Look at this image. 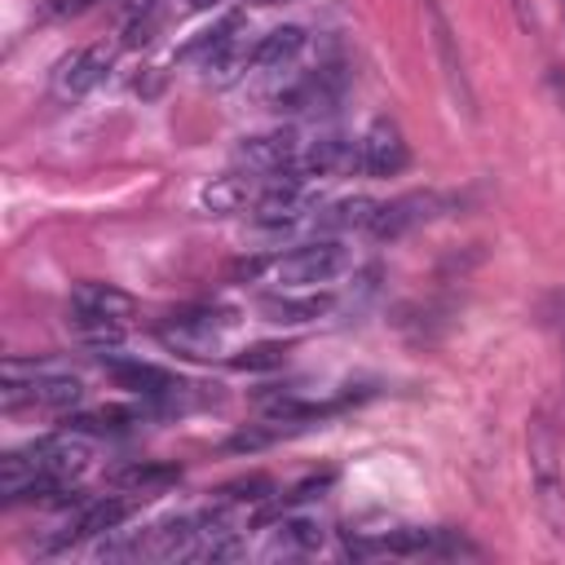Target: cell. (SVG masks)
Returning a JSON list of instances; mask_svg holds the SVG:
<instances>
[{
    "instance_id": "6da1fadb",
    "label": "cell",
    "mask_w": 565,
    "mask_h": 565,
    "mask_svg": "<svg viewBox=\"0 0 565 565\" xmlns=\"http://www.w3.org/2000/svg\"><path fill=\"white\" fill-rule=\"evenodd\" d=\"M525 446H530V481H534L539 516L552 539H565V463H561V441H556V428L547 424V415L530 419Z\"/></svg>"
},
{
    "instance_id": "7a4b0ae2",
    "label": "cell",
    "mask_w": 565,
    "mask_h": 565,
    "mask_svg": "<svg viewBox=\"0 0 565 565\" xmlns=\"http://www.w3.org/2000/svg\"><path fill=\"white\" fill-rule=\"evenodd\" d=\"M230 322H234L230 309H185V313H172L159 327V340H163V349H172L181 358L207 362V358L221 353V335H225Z\"/></svg>"
},
{
    "instance_id": "3957f363",
    "label": "cell",
    "mask_w": 565,
    "mask_h": 565,
    "mask_svg": "<svg viewBox=\"0 0 565 565\" xmlns=\"http://www.w3.org/2000/svg\"><path fill=\"white\" fill-rule=\"evenodd\" d=\"M344 269H349V247L340 238H313V243L278 256L269 274L282 287H318V282H331Z\"/></svg>"
},
{
    "instance_id": "277c9868",
    "label": "cell",
    "mask_w": 565,
    "mask_h": 565,
    "mask_svg": "<svg viewBox=\"0 0 565 565\" xmlns=\"http://www.w3.org/2000/svg\"><path fill=\"white\" fill-rule=\"evenodd\" d=\"M344 88H349L344 66L340 62H327V66L305 71L287 88H278L274 93V110H282V115H327V110H335V102L344 97Z\"/></svg>"
},
{
    "instance_id": "5b68a950",
    "label": "cell",
    "mask_w": 565,
    "mask_h": 565,
    "mask_svg": "<svg viewBox=\"0 0 565 565\" xmlns=\"http://www.w3.org/2000/svg\"><path fill=\"white\" fill-rule=\"evenodd\" d=\"M0 402L13 411V406H49V411H71L84 402V384L66 371H57L53 362H44L35 375H22V380H4L0 388Z\"/></svg>"
},
{
    "instance_id": "8992f818",
    "label": "cell",
    "mask_w": 565,
    "mask_h": 565,
    "mask_svg": "<svg viewBox=\"0 0 565 565\" xmlns=\"http://www.w3.org/2000/svg\"><path fill=\"white\" fill-rule=\"evenodd\" d=\"M424 26H428V44H433V53H437V66H441V79H446L450 97L459 102V110H463L468 119H477V93H472V84H468V71H463L455 31H450L446 13L437 9V0H424Z\"/></svg>"
},
{
    "instance_id": "52a82bcc",
    "label": "cell",
    "mask_w": 565,
    "mask_h": 565,
    "mask_svg": "<svg viewBox=\"0 0 565 565\" xmlns=\"http://www.w3.org/2000/svg\"><path fill=\"white\" fill-rule=\"evenodd\" d=\"M309 212H318V199L305 190V181H287V177L260 181V194H256V203H252V216H256V225H265V230L300 225Z\"/></svg>"
},
{
    "instance_id": "ba28073f",
    "label": "cell",
    "mask_w": 565,
    "mask_h": 565,
    "mask_svg": "<svg viewBox=\"0 0 565 565\" xmlns=\"http://www.w3.org/2000/svg\"><path fill=\"white\" fill-rule=\"evenodd\" d=\"M300 150H305V141H300L291 128H274V132L243 137L238 150H234V159H238L252 177L269 181V177H278V172H291L296 159H300Z\"/></svg>"
},
{
    "instance_id": "9c48e42d",
    "label": "cell",
    "mask_w": 565,
    "mask_h": 565,
    "mask_svg": "<svg viewBox=\"0 0 565 565\" xmlns=\"http://www.w3.org/2000/svg\"><path fill=\"white\" fill-rule=\"evenodd\" d=\"M31 463L49 477H62V481H75L88 472L93 463V441L79 433V428H66V433H49V437H35L26 446Z\"/></svg>"
},
{
    "instance_id": "30bf717a",
    "label": "cell",
    "mask_w": 565,
    "mask_h": 565,
    "mask_svg": "<svg viewBox=\"0 0 565 565\" xmlns=\"http://www.w3.org/2000/svg\"><path fill=\"white\" fill-rule=\"evenodd\" d=\"M349 168H362V150H358V141H349V137H340V132H322V137H313L305 150H300V159H296V168L291 172H278V177H291V181H322V177H340V172H349Z\"/></svg>"
},
{
    "instance_id": "8fae6325",
    "label": "cell",
    "mask_w": 565,
    "mask_h": 565,
    "mask_svg": "<svg viewBox=\"0 0 565 565\" xmlns=\"http://www.w3.org/2000/svg\"><path fill=\"white\" fill-rule=\"evenodd\" d=\"M110 62H115V53H110L106 44L66 53V57L53 66V97H57V102H79L84 93H93V88L110 75Z\"/></svg>"
},
{
    "instance_id": "7c38bea8",
    "label": "cell",
    "mask_w": 565,
    "mask_h": 565,
    "mask_svg": "<svg viewBox=\"0 0 565 565\" xmlns=\"http://www.w3.org/2000/svg\"><path fill=\"white\" fill-rule=\"evenodd\" d=\"M358 150H362V172L366 177H397L406 168V141H402V128L393 119H375L362 132Z\"/></svg>"
},
{
    "instance_id": "4fadbf2b",
    "label": "cell",
    "mask_w": 565,
    "mask_h": 565,
    "mask_svg": "<svg viewBox=\"0 0 565 565\" xmlns=\"http://www.w3.org/2000/svg\"><path fill=\"white\" fill-rule=\"evenodd\" d=\"M437 207H441V199H437L433 190L402 194V199H393V203H380V212H375V221H371V234H375V238H402V234H411L415 225H424L428 216H437Z\"/></svg>"
},
{
    "instance_id": "5bb4252c",
    "label": "cell",
    "mask_w": 565,
    "mask_h": 565,
    "mask_svg": "<svg viewBox=\"0 0 565 565\" xmlns=\"http://www.w3.org/2000/svg\"><path fill=\"white\" fill-rule=\"evenodd\" d=\"M110 380L128 393H141V397H177L185 388L172 371L150 366V362H110Z\"/></svg>"
},
{
    "instance_id": "9a60e30c",
    "label": "cell",
    "mask_w": 565,
    "mask_h": 565,
    "mask_svg": "<svg viewBox=\"0 0 565 565\" xmlns=\"http://www.w3.org/2000/svg\"><path fill=\"white\" fill-rule=\"evenodd\" d=\"M256 194H260V177H252V172H247V177H216V181L203 185L199 203H203V212H212V216H230V212L252 207Z\"/></svg>"
},
{
    "instance_id": "2e32d148",
    "label": "cell",
    "mask_w": 565,
    "mask_h": 565,
    "mask_svg": "<svg viewBox=\"0 0 565 565\" xmlns=\"http://www.w3.org/2000/svg\"><path fill=\"white\" fill-rule=\"evenodd\" d=\"M238 35H247V22H243V13H225L216 26H207V31H199V35H190L181 49H177V62H185V66H203L212 53H221L230 40H238Z\"/></svg>"
},
{
    "instance_id": "e0dca14e",
    "label": "cell",
    "mask_w": 565,
    "mask_h": 565,
    "mask_svg": "<svg viewBox=\"0 0 565 565\" xmlns=\"http://www.w3.org/2000/svg\"><path fill=\"white\" fill-rule=\"evenodd\" d=\"M66 327H71V340L79 349H88V353H106V349L124 344V322L106 318V313H93V309H75Z\"/></svg>"
},
{
    "instance_id": "ac0fdd59",
    "label": "cell",
    "mask_w": 565,
    "mask_h": 565,
    "mask_svg": "<svg viewBox=\"0 0 565 565\" xmlns=\"http://www.w3.org/2000/svg\"><path fill=\"white\" fill-rule=\"evenodd\" d=\"M300 49H305V31H300V26H274L269 35H260V40L252 44V66H260V71H282V66H291V62L300 57Z\"/></svg>"
},
{
    "instance_id": "d6986e66",
    "label": "cell",
    "mask_w": 565,
    "mask_h": 565,
    "mask_svg": "<svg viewBox=\"0 0 565 565\" xmlns=\"http://www.w3.org/2000/svg\"><path fill=\"white\" fill-rule=\"evenodd\" d=\"M247 66H252V44H247V35H238V40H230L221 53H212L199 71H203V84H207V88H230V84L243 79Z\"/></svg>"
},
{
    "instance_id": "ffe728a7",
    "label": "cell",
    "mask_w": 565,
    "mask_h": 565,
    "mask_svg": "<svg viewBox=\"0 0 565 565\" xmlns=\"http://www.w3.org/2000/svg\"><path fill=\"white\" fill-rule=\"evenodd\" d=\"M75 309H93V313H106V318H132L137 313V300L124 291V287H110V282H79L71 291Z\"/></svg>"
},
{
    "instance_id": "44dd1931",
    "label": "cell",
    "mask_w": 565,
    "mask_h": 565,
    "mask_svg": "<svg viewBox=\"0 0 565 565\" xmlns=\"http://www.w3.org/2000/svg\"><path fill=\"white\" fill-rule=\"evenodd\" d=\"M335 300L331 296H265L260 300V313L269 318V322H287V327H300V322H313V318H322L327 309H331Z\"/></svg>"
},
{
    "instance_id": "7402d4cb",
    "label": "cell",
    "mask_w": 565,
    "mask_h": 565,
    "mask_svg": "<svg viewBox=\"0 0 565 565\" xmlns=\"http://www.w3.org/2000/svg\"><path fill=\"white\" fill-rule=\"evenodd\" d=\"M375 212H380V203H375V199L353 194V199H340V203L322 207V212H318V230H322V234H340V230H371Z\"/></svg>"
},
{
    "instance_id": "603a6c76",
    "label": "cell",
    "mask_w": 565,
    "mask_h": 565,
    "mask_svg": "<svg viewBox=\"0 0 565 565\" xmlns=\"http://www.w3.org/2000/svg\"><path fill=\"white\" fill-rule=\"evenodd\" d=\"M132 503L128 499H97V503H79V516H75V530L84 539H102V534H115L124 521H128Z\"/></svg>"
},
{
    "instance_id": "cb8c5ba5",
    "label": "cell",
    "mask_w": 565,
    "mask_h": 565,
    "mask_svg": "<svg viewBox=\"0 0 565 565\" xmlns=\"http://www.w3.org/2000/svg\"><path fill=\"white\" fill-rule=\"evenodd\" d=\"M177 481H181L177 463H128V468L115 472V486L132 490V494H154V490H168Z\"/></svg>"
},
{
    "instance_id": "d4e9b609",
    "label": "cell",
    "mask_w": 565,
    "mask_h": 565,
    "mask_svg": "<svg viewBox=\"0 0 565 565\" xmlns=\"http://www.w3.org/2000/svg\"><path fill=\"white\" fill-rule=\"evenodd\" d=\"M322 547V525L313 516H282L274 534V556H300Z\"/></svg>"
},
{
    "instance_id": "484cf974",
    "label": "cell",
    "mask_w": 565,
    "mask_h": 565,
    "mask_svg": "<svg viewBox=\"0 0 565 565\" xmlns=\"http://www.w3.org/2000/svg\"><path fill=\"white\" fill-rule=\"evenodd\" d=\"M282 362H287V344H274V340H260V344L230 358L234 371H278Z\"/></svg>"
},
{
    "instance_id": "4316f807",
    "label": "cell",
    "mask_w": 565,
    "mask_h": 565,
    "mask_svg": "<svg viewBox=\"0 0 565 565\" xmlns=\"http://www.w3.org/2000/svg\"><path fill=\"white\" fill-rule=\"evenodd\" d=\"M159 26H163V4H150V9H141V13H132V18L124 22V44H128V49L150 44V40L159 35Z\"/></svg>"
},
{
    "instance_id": "83f0119b",
    "label": "cell",
    "mask_w": 565,
    "mask_h": 565,
    "mask_svg": "<svg viewBox=\"0 0 565 565\" xmlns=\"http://www.w3.org/2000/svg\"><path fill=\"white\" fill-rule=\"evenodd\" d=\"M274 494V481L269 477H243V481H230V486H221V499H230V503H265Z\"/></svg>"
},
{
    "instance_id": "f1b7e54d",
    "label": "cell",
    "mask_w": 565,
    "mask_h": 565,
    "mask_svg": "<svg viewBox=\"0 0 565 565\" xmlns=\"http://www.w3.org/2000/svg\"><path fill=\"white\" fill-rule=\"evenodd\" d=\"M274 260H278V256H243V260L230 265V278H234V282H256L265 269H274Z\"/></svg>"
},
{
    "instance_id": "f546056e",
    "label": "cell",
    "mask_w": 565,
    "mask_h": 565,
    "mask_svg": "<svg viewBox=\"0 0 565 565\" xmlns=\"http://www.w3.org/2000/svg\"><path fill=\"white\" fill-rule=\"evenodd\" d=\"M102 0H44V18H79L88 9H97Z\"/></svg>"
},
{
    "instance_id": "4dcf8cb0",
    "label": "cell",
    "mask_w": 565,
    "mask_h": 565,
    "mask_svg": "<svg viewBox=\"0 0 565 565\" xmlns=\"http://www.w3.org/2000/svg\"><path fill=\"white\" fill-rule=\"evenodd\" d=\"M221 0H172L168 4V13H177V18H185V13H203V9H216Z\"/></svg>"
},
{
    "instance_id": "1f68e13d",
    "label": "cell",
    "mask_w": 565,
    "mask_h": 565,
    "mask_svg": "<svg viewBox=\"0 0 565 565\" xmlns=\"http://www.w3.org/2000/svg\"><path fill=\"white\" fill-rule=\"evenodd\" d=\"M159 84H163V79H159V71H150V75H146V79H141V75H137V84H132V88H137V93H141V97H154V93H159Z\"/></svg>"
},
{
    "instance_id": "d6a6232c",
    "label": "cell",
    "mask_w": 565,
    "mask_h": 565,
    "mask_svg": "<svg viewBox=\"0 0 565 565\" xmlns=\"http://www.w3.org/2000/svg\"><path fill=\"white\" fill-rule=\"evenodd\" d=\"M252 4H278V0H252Z\"/></svg>"
},
{
    "instance_id": "836d02e7",
    "label": "cell",
    "mask_w": 565,
    "mask_h": 565,
    "mask_svg": "<svg viewBox=\"0 0 565 565\" xmlns=\"http://www.w3.org/2000/svg\"><path fill=\"white\" fill-rule=\"evenodd\" d=\"M561 13H565V0H561Z\"/></svg>"
}]
</instances>
